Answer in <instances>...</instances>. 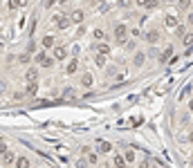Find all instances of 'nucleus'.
Listing matches in <instances>:
<instances>
[{
	"label": "nucleus",
	"mask_w": 193,
	"mask_h": 168,
	"mask_svg": "<svg viewBox=\"0 0 193 168\" xmlns=\"http://www.w3.org/2000/svg\"><path fill=\"white\" fill-rule=\"evenodd\" d=\"M135 2H137L139 7H148V2H151V0H135Z\"/></svg>",
	"instance_id": "31"
},
{
	"label": "nucleus",
	"mask_w": 193,
	"mask_h": 168,
	"mask_svg": "<svg viewBox=\"0 0 193 168\" xmlns=\"http://www.w3.org/2000/svg\"><path fill=\"white\" fill-rule=\"evenodd\" d=\"M54 2H56V0H47V5H54Z\"/></svg>",
	"instance_id": "39"
},
{
	"label": "nucleus",
	"mask_w": 193,
	"mask_h": 168,
	"mask_svg": "<svg viewBox=\"0 0 193 168\" xmlns=\"http://www.w3.org/2000/svg\"><path fill=\"white\" fill-rule=\"evenodd\" d=\"M41 65H43V67H52V65H54V61H52V59H47V56H45V61L41 63Z\"/></svg>",
	"instance_id": "28"
},
{
	"label": "nucleus",
	"mask_w": 193,
	"mask_h": 168,
	"mask_svg": "<svg viewBox=\"0 0 193 168\" xmlns=\"http://www.w3.org/2000/svg\"><path fill=\"white\" fill-rule=\"evenodd\" d=\"M70 16L67 14H61V16H56V25H59V29H67L70 27Z\"/></svg>",
	"instance_id": "3"
},
{
	"label": "nucleus",
	"mask_w": 193,
	"mask_h": 168,
	"mask_svg": "<svg viewBox=\"0 0 193 168\" xmlns=\"http://www.w3.org/2000/svg\"><path fill=\"white\" fill-rule=\"evenodd\" d=\"M45 61V52H38L36 54V63H43Z\"/></svg>",
	"instance_id": "29"
},
{
	"label": "nucleus",
	"mask_w": 193,
	"mask_h": 168,
	"mask_svg": "<svg viewBox=\"0 0 193 168\" xmlns=\"http://www.w3.org/2000/svg\"><path fill=\"white\" fill-rule=\"evenodd\" d=\"M63 99H65V101H74V99H76V90H74V88H65V90H63Z\"/></svg>",
	"instance_id": "7"
},
{
	"label": "nucleus",
	"mask_w": 193,
	"mask_h": 168,
	"mask_svg": "<svg viewBox=\"0 0 193 168\" xmlns=\"http://www.w3.org/2000/svg\"><path fill=\"white\" fill-rule=\"evenodd\" d=\"M0 76H2V72H0Z\"/></svg>",
	"instance_id": "42"
},
{
	"label": "nucleus",
	"mask_w": 193,
	"mask_h": 168,
	"mask_svg": "<svg viewBox=\"0 0 193 168\" xmlns=\"http://www.w3.org/2000/svg\"><path fill=\"white\" fill-rule=\"evenodd\" d=\"M126 38H128V27L124 22H117L115 25V40L117 43H126Z\"/></svg>",
	"instance_id": "1"
},
{
	"label": "nucleus",
	"mask_w": 193,
	"mask_h": 168,
	"mask_svg": "<svg viewBox=\"0 0 193 168\" xmlns=\"http://www.w3.org/2000/svg\"><path fill=\"white\" fill-rule=\"evenodd\" d=\"M5 155H7V146H5V143H0V157H5Z\"/></svg>",
	"instance_id": "32"
},
{
	"label": "nucleus",
	"mask_w": 193,
	"mask_h": 168,
	"mask_svg": "<svg viewBox=\"0 0 193 168\" xmlns=\"http://www.w3.org/2000/svg\"><path fill=\"white\" fill-rule=\"evenodd\" d=\"M76 168H88L90 164H88V159H76V164H74Z\"/></svg>",
	"instance_id": "25"
},
{
	"label": "nucleus",
	"mask_w": 193,
	"mask_h": 168,
	"mask_svg": "<svg viewBox=\"0 0 193 168\" xmlns=\"http://www.w3.org/2000/svg\"><path fill=\"white\" fill-rule=\"evenodd\" d=\"M81 85L83 88H90V85H92V74H83L81 76Z\"/></svg>",
	"instance_id": "14"
},
{
	"label": "nucleus",
	"mask_w": 193,
	"mask_h": 168,
	"mask_svg": "<svg viewBox=\"0 0 193 168\" xmlns=\"http://www.w3.org/2000/svg\"><path fill=\"white\" fill-rule=\"evenodd\" d=\"M110 45H108V43H101L99 45V47H96V54H101V56H108V54H110Z\"/></svg>",
	"instance_id": "10"
},
{
	"label": "nucleus",
	"mask_w": 193,
	"mask_h": 168,
	"mask_svg": "<svg viewBox=\"0 0 193 168\" xmlns=\"http://www.w3.org/2000/svg\"><path fill=\"white\" fill-rule=\"evenodd\" d=\"M83 18H86V14H83L81 9H74V11H72V16H70V20L74 22V25H81Z\"/></svg>",
	"instance_id": "4"
},
{
	"label": "nucleus",
	"mask_w": 193,
	"mask_h": 168,
	"mask_svg": "<svg viewBox=\"0 0 193 168\" xmlns=\"http://www.w3.org/2000/svg\"><path fill=\"white\" fill-rule=\"evenodd\" d=\"M146 40H148L151 45H155L157 40H160V32H148V34H146Z\"/></svg>",
	"instance_id": "11"
},
{
	"label": "nucleus",
	"mask_w": 193,
	"mask_h": 168,
	"mask_svg": "<svg viewBox=\"0 0 193 168\" xmlns=\"http://www.w3.org/2000/svg\"><path fill=\"white\" fill-rule=\"evenodd\" d=\"M146 63V54L144 52H137V54L133 56V67H141Z\"/></svg>",
	"instance_id": "5"
},
{
	"label": "nucleus",
	"mask_w": 193,
	"mask_h": 168,
	"mask_svg": "<svg viewBox=\"0 0 193 168\" xmlns=\"http://www.w3.org/2000/svg\"><path fill=\"white\" fill-rule=\"evenodd\" d=\"M171 56H173V49H171V47H168V49H164V52H162V56H160V61H162V63H166L168 59H171Z\"/></svg>",
	"instance_id": "16"
},
{
	"label": "nucleus",
	"mask_w": 193,
	"mask_h": 168,
	"mask_svg": "<svg viewBox=\"0 0 193 168\" xmlns=\"http://www.w3.org/2000/svg\"><path fill=\"white\" fill-rule=\"evenodd\" d=\"M2 161H5V164H11V161H14V153H9V150H7V155L2 157Z\"/></svg>",
	"instance_id": "26"
},
{
	"label": "nucleus",
	"mask_w": 193,
	"mask_h": 168,
	"mask_svg": "<svg viewBox=\"0 0 193 168\" xmlns=\"http://www.w3.org/2000/svg\"><path fill=\"white\" fill-rule=\"evenodd\" d=\"M157 5H160V0H151V2H148V9H153V7H157Z\"/></svg>",
	"instance_id": "33"
},
{
	"label": "nucleus",
	"mask_w": 193,
	"mask_h": 168,
	"mask_svg": "<svg viewBox=\"0 0 193 168\" xmlns=\"http://www.w3.org/2000/svg\"><path fill=\"white\" fill-rule=\"evenodd\" d=\"M38 92V83H27V88H25V96H34Z\"/></svg>",
	"instance_id": "9"
},
{
	"label": "nucleus",
	"mask_w": 193,
	"mask_h": 168,
	"mask_svg": "<svg viewBox=\"0 0 193 168\" xmlns=\"http://www.w3.org/2000/svg\"><path fill=\"white\" fill-rule=\"evenodd\" d=\"M182 43H184V47H189V45H193V34H184V38H182Z\"/></svg>",
	"instance_id": "21"
},
{
	"label": "nucleus",
	"mask_w": 193,
	"mask_h": 168,
	"mask_svg": "<svg viewBox=\"0 0 193 168\" xmlns=\"http://www.w3.org/2000/svg\"><path fill=\"white\" fill-rule=\"evenodd\" d=\"M38 74H41V72H38V67H27L25 69V79L29 81V83H36V81H38Z\"/></svg>",
	"instance_id": "2"
},
{
	"label": "nucleus",
	"mask_w": 193,
	"mask_h": 168,
	"mask_svg": "<svg viewBox=\"0 0 193 168\" xmlns=\"http://www.w3.org/2000/svg\"><path fill=\"white\" fill-rule=\"evenodd\" d=\"M94 63H96V67H103V65H106V56L94 54Z\"/></svg>",
	"instance_id": "20"
},
{
	"label": "nucleus",
	"mask_w": 193,
	"mask_h": 168,
	"mask_svg": "<svg viewBox=\"0 0 193 168\" xmlns=\"http://www.w3.org/2000/svg\"><path fill=\"white\" fill-rule=\"evenodd\" d=\"M76 67H79V61H76V59H72L70 63H67L65 72H67V74H74V72H76Z\"/></svg>",
	"instance_id": "12"
},
{
	"label": "nucleus",
	"mask_w": 193,
	"mask_h": 168,
	"mask_svg": "<svg viewBox=\"0 0 193 168\" xmlns=\"http://www.w3.org/2000/svg\"><path fill=\"white\" fill-rule=\"evenodd\" d=\"M16 168H29V159L27 157H18L16 159Z\"/></svg>",
	"instance_id": "13"
},
{
	"label": "nucleus",
	"mask_w": 193,
	"mask_h": 168,
	"mask_svg": "<svg viewBox=\"0 0 193 168\" xmlns=\"http://www.w3.org/2000/svg\"><path fill=\"white\" fill-rule=\"evenodd\" d=\"M112 164H115V168H126L128 161L124 159V155H115V157H112Z\"/></svg>",
	"instance_id": "8"
},
{
	"label": "nucleus",
	"mask_w": 193,
	"mask_h": 168,
	"mask_svg": "<svg viewBox=\"0 0 193 168\" xmlns=\"http://www.w3.org/2000/svg\"><path fill=\"white\" fill-rule=\"evenodd\" d=\"M186 141H189V143H193V130L189 132V137H186Z\"/></svg>",
	"instance_id": "36"
},
{
	"label": "nucleus",
	"mask_w": 193,
	"mask_h": 168,
	"mask_svg": "<svg viewBox=\"0 0 193 168\" xmlns=\"http://www.w3.org/2000/svg\"><path fill=\"white\" fill-rule=\"evenodd\" d=\"M162 2H173V0H162Z\"/></svg>",
	"instance_id": "40"
},
{
	"label": "nucleus",
	"mask_w": 193,
	"mask_h": 168,
	"mask_svg": "<svg viewBox=\"0 0 193 168\" xmlns=\"http://www.w3.org/2000/svg\"><path fill=\"white\" fill-rule=\"evenodd\" d=\"M112 153V143L110 141H99V155H108Z\"/></svg>",
	"instance_id": "6"
},
{
	"label": "nucleus",
	"mask_w": 193,
	"mask_h": 168,
	"mask_svg": "<svg viewBox=\"0 0 193 168\" xmlns=\"http://www.w3.org/2000/svg\"><path fill=\"white\" fill-rule=\"evenodd\" d=\"M124 159H126L128 164H133V161H135V150H128V153L124 155Z\"/></svg>",
	"instance_id": "24"
},
{
	"label": "nucleus",
	"mask_w": 193,
	"mask_h": 168,
	"mask_svg": "<svg viewBox=\"0 0 193 168\" xmlns=\"http://www.w3.org/2000/svg\"><path fill=\"white\" fill-rule=\"evenodd\" d=\"M189 25H193V14H189Z\"/></svg>",
	"instance_id": "37"
},
{
	"label": "nucleus",
	"mask_w": 193,
	"mask_h": 168,
	"mask_svg": "<svg viewBox=\"0 0 193 168\" xmlns=\"http://www.w3.org/2000/svg\"><path fill=\"white\" fill-rule=\"evenodd\" d=\"M43 47H54V38L52 36H45L43 38Z\"/></svg>",
	"instance_id": "23"
},
{
	"label": "nucleus",
	"mask_w": 193,
	"mask_h": 168,
	"mask_svg": "<svg viewBox=\"0 0 193 168\" xmlns=\"http://www.w3.org/2000/svg\"><path fill=\"white\" fill-rule=\"evenodd\" d=\"M27 5V0H16V7H25Z\"/></svg>",
	"instance_id": "34"
},
{
	"label": "nucleus",
	"mask_w": 193,
	"mask_h": 168,
	"mask_svg": "<svg viewBox=\"0 0 193 168\" xmlns=\"http://www.w3.org/2000/svg\"><path fill=\"white\" fill-rule=\"evenodd\" d=\"M0 49H2V45H0Z\"/></svg>",
	"instance_id": "41"
},
{
	"label": "nucleus",
	"mask_w": 193,
	"mask_h": 168,
	"mask_svg": "<svg viewBox=\"0 0 193 168\" xmlns=\"http://www.w3.org/2000/svg\"><path fill=\"white\" fill-rule=\"evenodd\" d=\"M18 61H20V63H27V61H29V54H20Z\"/></svg>",
	"instance_id": "30"
},
{
	"label": "nucleus",
	"mask_w": 193,
	"mask_h": 168,
	"mask_svg": "<svg viewBox=\"0 0 193 168\" xmlns=\"http://www.w3.org/2000/svg\"><path fill=\"white\" fill-rule=\"evenodd\" d=\"M92 34H94V40H103L106 38V32L103 29H94Z\"/></svg>",
	"instance_id": "22"
},
{
	"label": "nucleus",
	"mask_w": 193,
	"mask_h": 168,
	"mask_svg": "<svg viewBox=\"0 0 193 168\" xmlns=\"http://www.w3.org/2000/svg\"><path fill=\"white\" fill-rule=\"evenodd\" d=\"M54 56H56V59H59V61H63L65 56H67V52H65L63 47H56V49H54Z\"/></svg>",
	"instance_id": "15"
},
{
	"label": "nucleus",
	"mask_w": 193,
	"mask_h": 168,
	"mask_svg": "<svg viewBox=\"0 0 193 168\" xmlns=\"http://www.w3.org/2000/svg\"><path fill=\"white\" fill-rule=\"evenodd\" d=\"M164 22H166V27H178V18H175V16H166Z\"/></svg>",
	"instance_id": "19"
},
{
	"label": "nucleus",
	"mask_w": 193,
	"mask_h": 168,
	"mask_svg": "<svg viewBox=\"0 0 193 168\" xmlns=\"http://www.w3.org/2000/svg\"><path fill=\"white\" fill-rule=\"evenodd\" d=\"M88 164H90V166H96V164H99V153L88 155Z\"/></svg>",
	"instance_id": "18"
},
{
	"label": "nucleus",
	"mask_w": 193,
	"mask_h": 168,
	"mask_svg": "<svg viewBox=\"0 0 193 168\" xmlns=\"http://www.w3.org/2000/svg\"><path fill=\"white\" fill-rule=\"evenodd\" d=\"M141 168H153V164H151V161H148V159H146V161H144V164H141Z\"/></svg>",
	"instance_id": "35"
},
{
	"label": "nucleus",
	"mask_w": 193,
	"mask_h": 168,
	"mask_svg": "<svg viewBox=\"0 0 193 168\" xmlns=\"http://www.w3.org/2000/svg\"><path fill=\"white\" fill-rule=\"evenodd\" d=\"M175 34H178L180 38H184V34H186V27H175Z\"/></svg>",
	"instance_id": "27"
},
{
	"label": "nucleus",
	"mask_w": 193,
	"mask_h": 168,
	"mask_svg": "<svg viewBox=\"0 0 193 168\" xmlns=\"http://www.w3.org/2000/svg\"><path fill=\"white\" fill-rule=\"evenodd\" d=\"M189 7H191V0H178V9L180 11H186Z\"/></svg>",
	"instance_id": "17"
},
{
	"label": "nucleus",
	"mask_w": 193,
	"mask_h": 168,
	"mask_svg": "<svg viewBox=\"0 0 193 168\" xmlns=\"http://www.w3.org/2000/svg\"><path fill=\"white\" fill-rule=\"evenodd\" d=\"M189 110H191V112H193V99L189 101Z\"/></svg>",
	"instance_id": "38"
}]
</instances>
